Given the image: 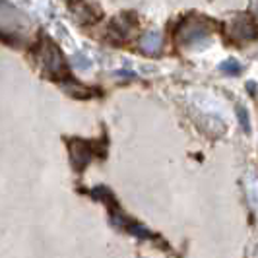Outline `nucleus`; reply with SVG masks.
Listing matches in <instances>:
<instances>
[{"label": "nucleus", "mask_w": 258, "mask_h": 258, "mask_svg": "<svg viewBox=\"0 0 258 258\" xmlns=\"http://www.w3.org/2000/svg\"><path fill=\"white\" fill-rule=\"evenodd\" d=\"M33 56L49 78H58L62 84L70 80V68H68L64 54L56 47V43L51 41L45 33H39Z\"/></svg>", "instance_id": "f257e3e1"}, {"label": "nucleus", "mask_w": 258, "mask_h": 258, "mask_svg": "<svg viewBox=\"0 0 258 258\" xmlns=\"http://www.w3.org/2000/svg\"><path fill=\"white\" fill-rule=\"evenodd\" d=\"M214 29H216V22H212L210 18L200 16V14H190V16L181 20V26L177 27L175 37L184 47V45H190V43L204 41Z\"/></svg>", "instance_id": "f03ea898"}, {"label": "nucleus", "mask_w": 258, "mask_h": 258, "mask_svg": "<svg viewBox=\"0 0 258 258\" xmlns=\"http://www.w3.org/2000/svg\"><path fill=\"white\" fill-rule=\"evenodd\" d=\"M66 144H68L70 157H72V165H74L76 171H84L95 155L105 157V154H107L105 140L91 142V140H82V138H70V140H66Z\"/></svg>", "instance_id": "7ed1b4c3"}, {"label": "nucleus", "mask_w": 258, "mask_h": 258, "mask_svg": "<svg viewBox=\"0 0 258 258\" xmlns=\"http://www.w3.org/2000/svg\"><path fill=\"white\" fill-rule=\"evenodd\" d=\"M258 35V24L256 20L250 14H241L233 20L229 26V37L237 43H245V41H252Z\"/></svg>", "instance_id": "20e7f679"}, {"label": "nucleus", "mask_w": 258, "mask_h": 258, "mask_svg": "<svg viewBox=\"0 0 258 258\" xmlns=\"http://www.w3.org/2000/svg\"><path fill=\"white\" fill-rule=\"evenodd\" d=\"M136 27V18L134 12H124L120 16H116L115 20H111L109 29H107V35L113 43H122L124 39L128 37V33Z\"/></svg>", "instance_id": "39448f33"}, {"label": "nucleus", "mask_w": 258, "mask_h": 258, "mask_svg": "<svg viewBox=\"0 0 258 258\" xmlns=\"http://www.w3.org/2000/svg\"><path fill=\"white\" fill-rule=\"evenodd\" d=\"M68 8L70 10H74V20H76L80 26H93V24H97L99 20H101V16L103 14H91L93 10L97 12V10H101L97 4H90V2H70L68 4Z\"/></svg>", "instance_id": "423d86ee"}, {"label": "nucleus", "mask_w": 258, "mask_h": 258, "mask_svg": "<svg viewBox=\"0 0 258 258\" xmlns=\"http://www.w3.org/2000/svg\"><path fill=\"white\" fill-rule=\"evenodd\" d=\"M140 47L148 54H157L161 51V35H159V31H154V29L148 31L142 37V41H140Z\"/></svg>", "instance_id": "0eeeda50"}, {"label": "nucleus", "mask_w": 258, "mask_h": 258, "mask_svg": "<svg viewBox=\"0 0 258 258\" xmlns=\"http://www.w3.org/2000/svg\"><path fill=\"white\" fill-rule=\"evenodd\" d=\"M221 72H225V74H231V76H237V74H241V70H243V66L239 64L237 60H225L223 64L220 66Z\"/></svg>", "instance_id": "6e6552de"}, {"label": "nucleus", "mask_w": 258, "mask_h": 258, "mask_svg": "<svg viewBox=\"0 0 258 258\" xmlns=\"http://www.w3.org/2000/svg\"><path fill=\"white\" fill-rule=\"evenodd\" d=\"M237 115H239V120H241V126L243 130L248 132V115L245 113V109L243 107H237Z\"/></svg>", "instance_id": "1a4fd4ad"}]
</instances>
